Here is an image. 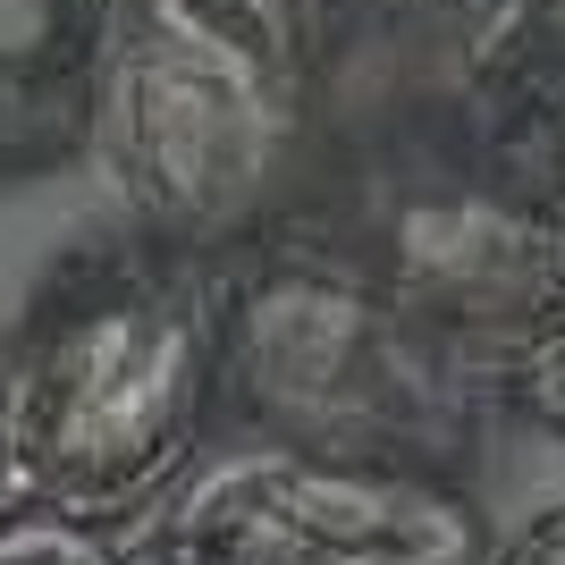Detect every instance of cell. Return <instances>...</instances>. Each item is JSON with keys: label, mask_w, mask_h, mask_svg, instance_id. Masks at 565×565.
I'll list each match as a JSON object with an SVG mask.
<instances>
[{"label": "cell", "mask_w": 565, "mask_h": 565, "mask_svg": "<svg viewBox=\"0 0 565 565\" xmlns=\"http://www.w3.org/2000/svg\"><path fill=\"white\" fill-rule=\"evenodd\" d=\"M548 9H557V18H565V0H548Z\"/></svg>", "instance_id": "12"}, {"label": "cell", "mask_w": 565, "mask_h": 565, "mask_svg": "<svg viewBox=\"0 0 565 565\" xmlns=\"http://www.w3.org/2000/svg\"><path fill=\"white\" fill-rule=\"evenodd\" d=\"M220 405L212 262L161 236L76 245L0 347V448L43 515L127 532L203 456Z\"/></svg>", "instance_id": "1"}, {"label": "cell", "mask_w": 565, "mask_h": 565, "mask_svg": "<svg viewBox=\"0 0 565 565\" xmlns=\"http://www.w3.org/2000/svg\"><path fill=\"white\" fill-rule=\"evenodd\" d=\"M110 0H0V94H43L94 68Z\"/></svg>", "instance_id": "6"}, {"label": "cell", "mask_w": 565, "mask_h": 565, "mask_svg": "<svg viewBox=\"0 0 565 565\" xmlns=\"http://www.w3.org/2000/svg\"><path fill=\"white\" fill-rule=\"evenodd\" d=\"M85 85V136L136 236L220 262L279 220L312 110L305 0H110Z\"/></svg>", "instance_id": "2"}, {"label": "cell", "mask_w": 565, "mask_h": 565, "mask_svg": "<svg viewBox=\"0 0 565 565\" xmlns=\"http://www.w3.org/2000/svg\"><path fill=\"white\" fill-rule=\"evenodd\" d=\"M220 262V397L254 439L456 465L481 423V388L414 330L363 245L270 220Z\"/></svg>", "instance_id": "3"}, {"label": "cell", "mask_w": 565, "mask_h": 565, "mask_svg": "<svg viewBox=\"0 0 565 565\" xmlns=\"http://www.w3.org/2000/svg\"><path fill=\"white\" fill-rule=\"evenodd\" d=\"M481 397H490L507 423H532V430H557L565 439V305L548 312L541 330H523L515 347L481 372Z\"/></svg>", "instance_id": "7"}, {"label": "cell", "mask_w": 565, "mask_h": 565, "mask_svg": "<svg viewBox=\"0 0 565 565\" xmlns=\"http://www.w3.org/2000/svg\"><path fill=\"white\" fill-rule=\"evenodd\" d=\"M490 515L439 465L245 439L152 507L143 565H490Z\"/></svg>", "instance_id": "4"}, {"label": "cell", "mask_w": 565, "mask_h": 565, "mask_svg": "<svg viewBox=\"0 0 565 565\" xmlns=\"http://www.w3.org/2000/svg\"><path fill=\"white\" fill-rule=\"evenodd\" d=\"M0 565H118V557H110V532L25 507L18 523H0Z\"/></svg>", "instance_id": "8"}, {"label": "cell", "mask_w": 565, "mask_h": 565, "mask_svg": "<svg viewBox=\"0 0 565 565\" xmlns=\"http://www.w3.org/2000/svg\"><path fill=\"white\" fill-rule=\"evenodd\" d=\"M490 565H565V498L541 507L523 532H507V541L490 548Z\"/></svg>", "instance_id": "9"}, {"label": "cell", "mask_w": 565, "mask_h": 565, "mask_svg": "<svg viewBox=\"0 0 565 565\" xmlns=\"http://www.w3.org/2000/svg\"><path fill=\"white\" fill-rule=\"evenodd\" d=\"M414 330L481 388L498 354L565 305V203L532 186H423L363 245ZM490 405V397H481Z\"/></svg>", "instance_id": "5"}, {"label": "cell", "mask_w": 565, "mask_h": 565, "mask_svg": "<svg viewBox=\"0 0 565 565\" xmlns=\"http://www.w3.org/2000/svg\"><path fill=\"white\" fill-rule=\"evenodd\" d=\"M541 186L565 203V118H557V136H548V161H541Z\"/></svg>", "instance_id": "11"}, {"label": "cell", "mask_w": 565, "mask_h": 565, "mask_svg": "<svg viewBox=\"0 0 565 565\" xmlns=\"http://www.w3.org/2000/svg\"><path fill=\"white\" fill-rule=\"evenodd\" d=\"M34 498H25V481H18V465H9V448H0V523H18Z\"/></svg>", "instance_id": "10"}]
</instances>
